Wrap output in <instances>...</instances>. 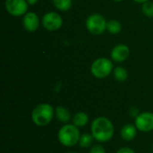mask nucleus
<instances>
[{"label": "nucleus", "mask_w": 153, "mask_h": 153, "mask_svg": "<svg viewBox=\"0 0 153 153\" xmlns=\"http://www.w3.org/2000/svg\"><path fill=\"white\" fill-rule=\"evenodd\" d=\"M91 132L97 142L107 143L113 138L115 127L108 117H98L91 123Z\"/></svg>", "instance_id": "obj_1"}, {"label": "nucleus", "mask_w": 153, "mask_h": 153, "mask_svg": "<svg viewBox=\"0 0 153 153\" xmlns=\"http://www.w3.org/2000/svg\"><path fill=\"white\" fill-rule=\"evenodd\" d=\"M55 110L48 103H41L36 106L31 112V119L37 126H46L53 119Z\"/></svg>", "instance_id": "obj_2"}, {"label": "nucleus", "mask_w": 153, "mask_h": 153, "mask_svg": "<svg viewBox=\"0 0 153 153\" xmlns=\"http://www.w3.org/2000/svg\"><path fill=\"white\" fill-rule=\"evenodd\" d=\"M80 137L79 128L74 124H65L59 129L57 134L59 143L65 147H72L79 143Z\"/></svg>", "instance_id": "obj_3"}, {"label": "nucleus", "mask_w": 153, "mask_h": 153, "mask_svg": "<svg viewBox=\"0 0 153 153\" xmlns=\"http://www.w3.org/2000/svg\"><path fill=\"white\" fill-rule=\"evenodd\" d=\"M112 71H113L112 62L105 57H100L96 59L91 64V74L98 79H103L108 77Z\"/></svg>", "instance_id": "obj_4"}, {"label": "nucleus", "mask_w": 153, "mask_h": 153, "mask_svg": "<svg viewBox=\"0 0 153 153\" xmlns=\"http://www.w3.org/2000/svg\"><path fill=\"white\" fill-rule=\"evenodd\" d=\"M108 22L106 19L100 13H93L91 14L85 22L87 30L94 35L102 34L107 30Z\"/></svg>", "instance_id": "obj_5"}, {"label": "nucleus", "mask_w": 153, "mask_h": 153, "mask_svg": "<svg viewBox=\"0 0 153 153\" xmlns=\"http://www.w3.org/2000/svg\"><path fill=\"white\" fill-rule=\"evenodd\" d=\"M28 2L26 0H5L6 11L13 16H22L28 12Z\"/></svg>", "instance_id": "obj_6"}, {"label": "nucleus", "mask_w": 153, "mask_h": 153, "mask_svg": "<svg viewBox=\"0 0 153 153\" xmlns=\"http://www.w3.org/2000/svg\"><path fill=\"white\" fill-rule=\"evenodd\" d=\"M43 27L49 31H55L59 30L63 25V19L56 12H48L42 17Z\"/></svg>", "instance_id": "obj_7"}, {"label": "nucleus", "mask_w": 153, "mask_h": 153, "mask_svg": "<svg viewBox=\"0 0 153 153\" xmlns=\"http://www.w3.org/2000/svg\"><path fill=\"white\" fill-rule=\"evenodd\" d=\"M134 125L137 130L147 133L153 130V113L152 112H143L135 117Z\"/></svg>", "instance_id": "obj_8"}, {"label": "nucleus", "mask_w": 153, "mask_h": 153, "mask_svg": "<svg viewBox=\"0 0 153 153\" xmlns=\"http://www.w3.org/2000/svg\"><path fill=\"white\" fill-rule=\"evenodd\" d=\"M22 24L24 29L29 32H34L38 30L39 25V20L38 15L33 12H27L23 15Z\"/></svg>", "instance_id": "obj_9"}, {"label": "nucleus", "mask_w": 153, "mask_h": 153, "mask_svg": "<svg viewBox=\"0 0 153 153\" xmlns=\"http://www.w3.org/2000/svg\"><path fill=\"white\" fill-rule=\"evenodd\" d=\"M130 55L129 48L125 44H119L116 46L111 51V58L115 62L121 63L126 61Z\"/></svg>", "instance_id": "obj_10"}, {"label": "nucleus", "mask_w": 153, "mask_h": 153, "mask_svg": "<svg viewBox=\"0 0 153 153\" xmlns=\"http://www.w3.org/2000/svg\"><path fill=\"white\" fill-rule=\"evenodd\" d=\"M136 134H137V128L135 125H132V124L125 125L120 131V136L126 142L133 141L136 137Z\"/></svg>", "instance_id": "obj_11"}, {"label": "nucleus", "mask_w": 153, "mask_h": 153, "mask_svg": "<svg viewBox=\"0 0 153 153\" xmlns=\"http://www.w3.org/2000/svg\"><path fill=\"white\" fill-rule=\"evenodd\" d=\"M55 116L56 119L63 124H67L72 119V115L69 109L62 106H58L56 108Z\"/></svg>", "instance_id": "obj_12"}, {"label": "nucleus", "mask_w": 153, "mask_h": 153, "mask_svg": "<svg viewBox=\"0 0 153 153\" xmlns=\"http://www.w3.org/2000/svg\"><path fill=\"white\" fill-rule=\"evenodd\" d=\"M73 120V124L77 126L78 128H81V127H83L85 126L88 122H89V117L86 113L84 112H77L72 118Z\"/></svg>", "instance_id": "obj_13"}, {"label": "nucleus", "mask_w": 153, "mask_h": 153, "mask_svg": "<svg viewBox=\"0 0 153 153\" xmlns=\"http://www.w3.org/2000/svg\"><path fill=\"white\" fill-rule=\"evenodd\" d=\"M114 77L115 79L117 81V82H124L127 80L128 78V73H127V70L122 66H117L114 71Z\"/></svg>", "instance_id": "obj_14"}, {"label": "nucleus", "mask_w": 153, "mask_h": 153, "mask_svg": "<svg viewBox=\"0 0 153 153\" xmlns=\"http://www.w3.org/2000/svg\"><path fill=\"white\" fill-rule=\"evenodd\" d=\"M93 140H95V139H94V137L92 136L91 134H82L81 137H80L79 145H80L82 148H84V149L90 148V147L92 146Z\"/></svg>", "instance_id": "obj_15"}, {"label": "nucleus", "mask_w": 153, "mask_h": 153, "mask_svg": "<svg viewBox=\"0 0 153 153\" xmlns=\"http://www.w3.org/2000/svg\"><path fill=\"white\" fill-rule=\"evenodd\" d=\"M107 30L111 34H118L122 30V25L117 20H110L108 22Z\"/></svg>", "instance_id": "obj_16"}, {"label": "nucleus", "mask_w": 153, "mask_h": 153, "mask_svg": "<svg viewBox=\"0 0 153 153\" xmlns=\"http://www.w3.org/2000/svg\"><path fill=\"white\" fill-rule=\"evenodd\" d=\"M55 7L60 11H67L72 6V0H53Z\"/></svg>", "instance_id": "obj_17"}, {"label": "nucleus", "mask_w": 153, "mask_h": 153, "mask_svg": "<svg viewBox=\"0 0 153 153\" xmlns=\"http://www.w3.org/2000/svg\"><path fill=\"white\" fill-rule=\"evenodd\" d=\"M143 13L148 16V17H153V3L152 1H148L143 4L142 6Z\"/></svg>", "instance_id": "obj_18"}, {"label": "nucleus", "mask_w": 153, "mask_h": 153, "mask_svg": "<svg viewBox=\"0 0 153 153\" xmlns=\"http://www.w3.org/2000/svg\"><path fill=\"white\" fill-rule=\"evenodd\" d=\"M89 153H106V150L104 149V147L102 145L97 144L91 148Z\"/></svg>", "instance_id": "obj_19"}, {"label": "nucleus", "mask_w": 153, "mask_h": 153, "mask_svg": "<svg viewBox=\"0 0 153 153\" xmlns=\"http://www.w3.org/2000/svg\"><path fill=\"white\" fill-rule=\"evenodd\" d=\"M117 153H135V152L129 147H122L117 152Z\"/></svg>", "instance_id": "obj_20"}, {"label": "nucleus", "mask_w": 153, "mask_h": 153, "mask_svg": "<svg viewBox=\"0 0 153 153\" xmlns=\"http://www.w3.org/2000/svg\"><path fill=\"white\" fill-rule=\"evenodd\" d=\"M27 2H28V4H30V5H33V4H35L39 0H26Z\"/></svg>", "instance_id": "obj_21"}, {"label": "nucleus", "mask_w": 153, "mask_h": 153, "mask_svg": "<svg viewBox=\"0 0 153 153\" xmlns=\"http://www.w3.org/2000/svg\"><path fill=\"white\" fill-rule=\"evenodd\" d=\"M134 1L136 2V3H139V4H143V3L148 2V1H150V0H134Z\"/></svg>", "instance_id": "obj_22"}, {"label": "nucleus", "mask_w": 153, "mask_h": 153, "mask_svg": "<svg viewBox=\"0 0 153 153\" xmlns=\"http://www.w3.org/2000/svg\"><path fill=\"white\" fill-rule=\"evenodd\" d=\"M115 2H121V1H123V0H114Z\"/></svg>", "instance_id": "obj_23"}, {"label": "nucleus", "mask_w": 153, "mask_h": 153, "mask_svg": "<svg viewBox=\"0 0 153 153\" xmlns=\"http://www.w3.org/2000/svg\"><path fill=\"white\" fill-rule=\"evenodd\" d=\"M68 153H77V152H68Z\"/></svg>", "instance_id": "obj_24"}]
</instances>
